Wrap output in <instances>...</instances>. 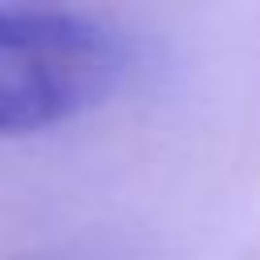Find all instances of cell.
Here are the masks:
<instances>
[{"label":"cell","mask_w":260,"mask_h":260,"mask_svg":"<svg viewBox=\"0 0 260 260\" xmlns=\"http://www.w3.org/2000/svg\"><path fill=\"white\" fill-rule=\"evenodd\" d=\"M122 69V41L93 16L0 4V134L57 126L98 106Z\"/></svg>","instance_id":"obj_1"}]
</instances>
